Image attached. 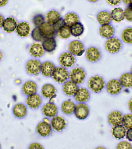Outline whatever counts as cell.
I'll list each match as a JSON object with an SVG mask.
<instances>
[{"instance_id": "8992f818", "label": "cell", "mask_w": 132, "mask_h": 149, "mask_svg": "<svg viewBox=\"0 0 132 149\" xmlns=\"http://www.w3.org/2000/svg\"><path fill=\"white\" fill-rule=\"evenodd\" d=\"M42 63L39 59L34 58L28 61L25 65V69L30 75H39L41 73Z\"/></svg>"}, {"instance_id": "ab89813d", "label": "cell", "mask_w": 132, "mask_h": 149, "mask_svg": "<svg viewBox=\"0 0 132 149\" xmlns=\"http://www.w3.org/2000/svg\"><path fill=\"white\" fill-rule=\"evenodd\" d=\"M122 123L126 129L132 128V114H127L123 116Z\"/></svg>"}, {"instance_id": "f6af8a7d", "label": "cell", "mask_w": 132, "mask_h": 149, "mask_svg": "<svg viewBox=\"0 0 132 149\" xmlns=\"http://www.w3.org/2000/svg\"><path fill=\"white\" fill-rule=\"evenodd\" d=\"M122 0H106L107 3L110 5L116 6L120 4Z\"/></svg>"}, {"instance_id": "6f0895ef", "label": "cell", "mask_w": 132, "mask_h": 149, "mask_svg": "<svg viewBox=\"0 0 132 149\" xmlns=\"http://www.w3.org/2000/svg\"><path fill=\"white\" fill-rule=\"evenodd\" d=\"M128 7H129V8L132 10V3H131V4L129 5Z\"/></svg>"}, {"instance_id": "d590c367", "label": "cell", "mask_w": 132, "mask_h": 149, "mask_svg": "<svg viewBox=\"0 0 132 149\" xmlns=\"http://www.w3.org/2000/svg\"><path fill=\"white\" fill-rule=\"evenodd\" d=\"M72 36L75 37H80L85 31L84 25L81 22H78L71 27Z\"/></svg>"}, {"instance_id": "60d3db41", "label": "cell", "mask_w": 132, "mask_h": 149, "mask_svg": "<svg viewBox=\"0 0 132 149\" xmlns=\"http://www.w3.org/2000/svg\"><path fill=\"white\" fill-rule=\"evenodd\" d=\"M118 149H131L132 148V146L127 141H122L118 144L117 147Z\"/></svg>"}, {"instance_id": "3957f363", "label": "cell", "mask_w": 132, "mask_h": 149, "mask_svg": "<svg viewBox=\"0 0 132 149\" xmlns=\"http://www.w3.org/2000/svg\"><path fill=\"white\" fill-rule=\"evenodd\" d=\"M52 77L56 82L63 84L69 80V71L68 69L61 66H57Z\"/></svg>"}, {"instance_id": "4fadbf2b", "label": "cell", "mask_w": 132, "mask_h": 149, "mask_svg": "<svg viewBox=\"0 0 132 149\" xmlns=\"http://www.w3.org/2000/svg\"><path fill=\"white\" fill-rule=\"evenodd\" d=\"M42 99L39 94H36L27 97L25 102L27 106L31 109H38L42 103Z\"/></svg>"}, {"instance_id": "277c9868", "label": "cell", "mask_w": 132, "mask_h": 149, "mask_svg": "<svg viewBox=\"0 0 132 149\" xmlns=\"http://www.w3.org/2000/svg\"><path fill=\"white\" fill-rule=\"evenodd\" d=\"M58 60L60 66L68 69L74 67L76 63V57L69 51L61 54Z\"/></svg>"}, {"instance_id": "74e56055", "label": "cell", "mask_w": 132, "mask_h": 149, "mask_svg": "<svg viewBox=\"0 0 132 149\" xmlns=\"http://www.w3.org/2000/svg\"><path fill=\"white\" fill-rule=\"evenodd\" d=\"M32 39L36 42H41L43 40L44 37L41 32L40 29L38 27H35L32 29L31 33Z\"/></svg>"}, {"instance_id": "680465c9", "label": "cell", "mask_w": 132, "mask_h": 149, "mask_svg": "<svg viewBox=\"0 0 132 149\" xmlns=\"http://www.w3.org/2000/svg\"><path fill=\"white\" fill-rule=\"evenodd\" d=\"M97 148H98V149H104V148H104V147H98Z\"/></svg>"}, {"instance_id": "7402d4cb", "label": "cell", "mask_w": 132, "mask_h": 149, "mask_svg": "<svg viewBox=\"0 0 132 149\" xmlns=\"http://www.w3.org/2000/svg\"><path fill=\"white\" fill-rule=\"evenodd\" d=\"M18 24L17 20L14 17H9L5 19L2 28L7 33H12L16 31Z\"/></svg>"}, {"instance_id": "ac0fdd59", "label": "cell", "mask_w": 132, "mask_h": 149, "mask_svg": "<svg viewBox=\"0 0 132 149\" xmlns=\"http://www.w3.org/2000/svg\"><path fill=\"white\" fill-rule=\"evenodd\" d=\"M78 88V85L72 80H68L63 84L62 91L65 95L71 97L74 96Z\"/></svg>"}, {"instance_id": "d6986e66", "label": "cell", "mask_w": 132, "mask_h": 149, "mask_svg": "<svg viewBox=\"0 0 132 149\" xmlns=\"http://www.w3.org/2000/svg\"><path fill=\"white\" fill-rule=\"evenodd\" d=\"M31 26L26 22L18 23L16 30L17 35L22 38L28 37L31 34Z\"/></svg>"}, {"instance_id": "5b68a950", "label": "cell", "mask_w": 132, "mask_h": 149, "mask_svg": "<svg viewBox=\"0 0 132 149\" xmlns=\"http://www.w3.org/2000/svg\"><path fill=\"white\" fill-rule=\"evenodd\" d=\"M68 51L75 57H80L85 53L86 50L84 44L80 40H74L68 45Z\"/></svg>"}, {"instance_id": "6125c7cd", "label": "cell", "mask_w": 132, "mask_h": 149, "mask_svg": "<svg viewBox=\"0 0 132 149\" xmlns=\"http://www.w3.org/2000/svg\"><path fill=\"white\" fill-rule=\"evenodd\" d=\"M0 84H1V81H0Z\"/></svg>"}, {"instance_id": "f1b7e54d", "label": "cell", "mask_w": 132, "mask_h": 149, "mask_svg": "<svg viewBox=\"0 0 132 149\" xmlns=\"http://www.w3.org/2000/svg\"><path fill=\"white\" fill-rule=\"evenodd\" d=\"M63 19L65 24L70 27L80 22L79 17L76 13L74 12L67 13Z\"/></svg>"}, {"instance_id": "9c48e42d", "label": "cell", "mask_w": 132, "mask_h": 149, "mask_svg": "<svg viewBox=\"0 0 132 149\" xmlns=\"http://www.w3.org/2000/svg\"><path fill=\"white\" fill-rule=\"evenodd\" d=\"M50 124L53 130L60 132L65 129L67 121L63 116L57 115L51 119Z\"/></svg>"}, {"instance_id": "484cf974", "label": "cell", "mask_w": 132, "mask_h": 149, "mask_svg": "<svg viewBox=\"0 0 132 149\" xmlns=\"http://www.w3.org/2000/svg\"><path fill=\"white\" fill-rule=\"evenodd\" d=\"M41 42L45 52L51 53L56 48L57 42L55 37L45 38Z\"/></svg>"}, {"instance_id": "4316f807", "label": "cell", "mask_w": 132, "mask_h": 149, "mask_svg": "<svg viewBox=\"0 0 132 149\" xmlns=\"http://www.w3.org/2000/svg\"><path fill=\"white\" fill-rule=\"evenodd\" d=\"M57 89L54 85L52 84H45L42 87L41 94L43 97L50 99L54 94H56Z\"/></svg>"}, {"instance_id": "db71d44e", "label": "cell", "mask_w": 132, "mask_h": 149, "mask_svg": "<svg viewBox=\"0 0 132 149\" xmlns=\"http://www.w3.org/2000/svg\"><path fill=\"white\" fill-rule=\"evenodd\" d=\"M15 83L17 84H19L21 82V79H16V80H15Z\"/></svg>"}, {"instance_id": "ba28073f", "label": "cell", "mask_w": 132, "mask_h": 149, "mask_svg": "<svg viewBox=\"0 0 132 149\" xmlns=\"http://www.w3.org/2000/svg\"><path fill=\"white\" fill-rule=\"evenodd\" d=\"M90 111V108L86 103H78L76 105L74 114L76 118L82 120L87 118Z\"/></svg>"}, {"instance_id": "ee69618b", "label": "cell", "mask_w": 132, "mask_h": 149, "mask_svg": "<svg viewBox=\"0 0 132 149\" xmlns=\"http://www.w3.org/2000/svg\"><path fill=\"white\" fill-rule=\"evenodd\" d=\"M65 24L63 19L62 18L60 20H59L58 22H57L55 24H54L53 26H54V29H55V30H56L57 31L59 29H60L61 27L63 26Z\"/></svg>"}, {"instance_id": "836d02e7", "label": "cell", "mask_w": 132, "mask_h": 149, "mask_svg": "<svg viewBox=\"0 0 132 149\" xmlns=\"http://www.w3.org/2000/svg\"><path fill=\"white\" fill-rule=\"evenodd\" d=\"M56 32L57 35L63 39H68L72 36L71 27L65 24L59 29Z\"/></svg>"}, {"instance_id": "44dd1931", "label": "cell", "mask_w": 132, "mask_h": 149, "mask_svg": "<svg viewBox=\"0 0 132 149\" xmlns=\"http://www.w3.org/2000/svg\"><path fill=\"white\" fill-rule=\"evenodd\" d=\"M29 52L30 55L34 58H38L43 56L46 52L41 43L35 42L30 46L29 48Z\"/></svg>"}, {"instance_id": "4dcf8cb0", "label": "cell", "mask_w": 132, "mask_h": 149, "mask_svg": "<svg viewBox=\"0 0 132 149\" xmlns=\"http://www.w3.org/2000/svg\"><path fill=\"white\" fill-rule=\"evenodd\" d=\"M97 19L100 25L110 24L112 21L110 13L106 10L100 12L97 14Z\"/></svg>"}, {"instance_id": "e575fe53", "label": "cell", "mask_w": 132, "mask_h": 149, "mask_svg": "<svg viewBox=\"0 0 132 149\" xmlns=\"http://www.w3.org/2000/svg\"><path fill=\"white\" fill-rule=\"evenodd\" d=\"M120 83L122 87L126 88H131L132 87V74L127 72L123 74L120 77Z\"/></svg>"}, {"instance_id": "f546056e", "label": "cell", "mask_w": 132, "mask_h": 149, "mask_svg": "<svg viewBox=\"0 0 132 149\" xmlns=\"http://www.w3.org/2000/svg\"><path fill=\"white\" fill-rule=\"evenodd\" d=\"M61 18L62 17L60 13L54 9L48 11L45 16L46 22L53 25Z\"/></svg>"}, {"instance_id": "91938a15", "label": "cell", "mask_w": 132, "mask_h": 149, "mask_svg": "<svg viewBox=\"0 0 132 149\" xmlns=\"http://www.w3.org/2000/svg\"><path fill=\"white\" fill-rule=\"evenodd\" d=\"M131 73L132 74V66L131 68Z\"/></svg>"}, {"instance_id": "7bdbcfd3", "label": "cell", "mask_w": 132, "mask_h": 149, "mask_svg": "<svg viewBox=\"0 0 132 149\" xmlns=\"http://www.w3.org/2000/svg\"><path fill=\"white\" fill-rule=\"evenodd\" d=\"M29 148L30 149H43L45 148L44 146L40 143L35 142L31 143L29 146Z\"/></svg>"}, {"instance_id": "7a4b0ae2", "label": "cell", "mask_w": 132, "mask_h": 149, "mask_svg": "<svg viewBox=\"0 0 132 149\" xmlns=\"http://www.w3.org/2000/svg\"><path fill=\"white\" fill-rule=\"evenodd\" d=\"M86 77V72L82 67L76 66L73 68L69 72V80L78 85L84 82Z\"/></svg>"}, {"instance_id": "6da1fadb", "label": "cell", "mask_w": 132, "mask_h": 149, "mask_svg": "<svg viewBox=\"0 0 132 149\" xmlns=\"http://www.w3.org/2000/svg\"><path fill=\"white\" fill-rule=\"evenodd\" d=\"M88 86L90 90L94 93H100L105 86V81L100 76L96 75L91 77L88 82Z\"/></svg>"}, {"instance_id": "52a82bcc", "label": "cell", "mask_w": 132, "mask_h": 149, "mask_svg": "<svg viewBox=\"0 0 132 149\" xmlns=\"http://www.w3.org/2000/svg\"><path fill=\"white\" fill-rule=\"evenodd\" d=\"M105 47L107 52L114 54L118 53L121 49L122 43L119 38L113 37L107 39L105 42Z\"/></svg>"}, {"instance_id": "8d00e7d4", "label": "cell", "mask_w": 132, "mask_h": 149, "mask_svg": "<svg viewBox=\"0 0 132 149\" xmlns=\"http://www.w3.org/2000/svg\"><path fill=\"white\" fill-rule=\"evenodd\" d=\"M122 38L124 42L132 44V27H127L123 31Z\"/></svg>"}, {"instance_id": "c3c4849f", "label": "cell", "mask_w": 132, "mask_h": 149, "mask_svg": "<svg viewBox=\"0 0 132 149\" xmlns=\"http://www.w3.org/2000/svg\"><path fill=\"white\" fill-rule=\"evenodd\" d=\"M9 0H0V7L5 6L8 3Z\"/></svg>"}, {"instance_id": "83f0119b", "label": "cell", "mask_w": 132, "mask_h": 149, "mask_svg": "<svg viewBox=\"0 0 132 149\" xmlns=\"http://www.w3.org/2000/svg\"><path fill=\"white\" fill-rule=\"evenodd\" d=\"M76 105L73 100L70 99L66 100L61 105V111L66 115H71L74 114Z\"/></svg>"}, {"instance_id": "f35d334b", "label": "cell", "mask_w": 132, "mask_h": 149, "mask_svg": "<svg viewBox=\"0 0 132 149\" xmlns=\"http://www.w3.org/2000/svg\"><path fill=\"white\" fill-rule=\"evenodd\" d=\"M32 21L35 26L39 27L46 22L45 16L42 14H37L34 16Z\"/></svg>"}, {"instance_id": "9f6ffc18", "label": "cell", "mask_w": 132, "mask_h": 149, "mask_svg": "<svg viewBox=\"0 0 132 149\" xmlns=\"http://www.w3.org/2000/svg\"><path fill=\"white\" fill-rule=\"evenodd\" d=\"M2 52L0 51V62H1V60H2Z\"/></svg>"}, {"instance_id": "9a60e30c", "label": "cell", "mask_w": 132, "mask_h": 149, "mask_svg": "<svg viewBox=\"0 0 132 149\" xmlns=\"http://www.w3.org/2000/svg\"><path fill=\"white\" fill-rule=\"evenodd\" d=\"M53 130L50 123H46L43 121L39 122L36 127V131L38 134L44 137L50 136Z\"/></svg>"}, {"instance_id": "603a6c76", "label": "cell", "mask_w": 132, "mask_h": 149, "mask_svg": "<svg viewBox=\"0 0 132 149\" xmlns=\"http://www.w3.org/2000/svg\"><path fill=\"white\" fill-rule=\"evenodd\" d=\"M12 113L14 116L17 118H24L27 114V107L23 103L16 104L12 108Z\"/></svg>"}, {"instance_id": "2e32d148", "label": "cell", "mask_w": 132, "mask_h": 149, "mask_svg": "<svg viewBox=\"0 0 132 149\" xmlns=\"http://www.w3.org/2000/svg\"><path fill=\"white\" fill-rule=\"evenodd\" d=\"M56 66L53 62L46 61L42 63L41 73L46 77H51L53 76Z\"/></svg>"}, {"instance_id": "7c38bea8", "label": "cell", "mask_w": 132, "mask_h": 149, "mask_svg": "<svg viewBox=\"0 0 132 149\" xmlns=\"http://www.w3.org/2000/svg\"><path fill=\"white\" fill-rule=\"evenodd\" d=\"M74 97L78 103H86L90 99V92L85 87H80Z\"/></svg>"}, {"instance_id": "816d5d0a", "label": "cell", "mask_w": 132, "mask_h": 149, "mask_svg": "<svg viewBox=\"0 0 132 149\" xmlns=\"http://www.w3.org/2000/svg\"><path fill=\"white\" fill-rule=\"evenodd\" d=\"M129 108L131 112L132 113V98L131 99L128 103Z\"/></svg>"}, {"instance_id": "681fc988", "label": "cell", "mask_w": 132, "mask_h": 149, "mask_svg": "<svg viewBox=\"0 0 132 149\" xmlns=\"http://www.w3.org/2000/svg\"><path fill=\"white\" fill-rule=\"evenodd\" d=\"M56 94H54V95H53V96H52V97H51L50 99H49V102H53V103H54V101H55V99L56 98Z\"/></svg>"}, {"instance_id": "cb8c5ba5", "label": "cell", "mask_w": 132, "mask_h": 149, "mask_svg": "<svg viewBox=\"0 0 132 149\" xmlns=\"http://www.w3.org/2000/svg\"><path fill=\"white\" fill-rule=\"evenodd\" d=\"M123 116L120 111H115L109 114L108 116V121L111 125L114 126L119 125L122 123Z\"/></svg>"}, {"instance_id": "bcb514c9", "label": "cell", "mask_w": 132, "mask_h": 149, "mask_svg": "<svg viewBox=\"0 0 132 149\" xmlns=\"http://www.w3.org/2000/svg\"><path fill=\"white\" fill-rule=\"evenodd\" d=\"M126 136L127 139L132 141V128L127 129L126 131Z\"/></svg>"}, {"instance_id": "f5cc1de1", "label": "cell", "mask_w": 132, "mask_h": 149, "mask_svg": "<svg viewBox=\"0 0 132 149\" xmlns=\"http://www.w3.org/2000/svg\"><path fill=\"white\" fill-rule=\"evenodd\" d=\"M124 3L125 4L129 5L132 3V0H122Z\"/></svg>"}, {"instance_id": "d6a6232c", "label": "cell", "mask_w": 132, "mask_h": 149, "mask_svg": "<svg viewBox=\"0 0 132 149\" xmlns=\"http://www.w3.org/2000/svg\"><path fill=\"white\" fill-rule=\"evenodd\" d=\"M126 128L121 124L113 126L111 130L112 136L118 139L124 138L126 136Z\"/></svg>"}, {"instance_id": "1f68e13d", "label": "cell", "mask_w": 132, "mask_h": 149, "mask_svg": "<svg viewBox=\"0 0 132 149\" xmlns=\"http://www.w3.org/2000/svg\"><path fill=\"white\" fill-rule=\"evenodd\" d=\"M111 18L112 20L116 23L122 22L125 18L124 10L120 8H113L111 13Z\"/></svg>"}, {"instance_id": "94428289", "label": "cell", "mask_w": 132, "mask_h": 149, "mask_svg": "<svg viewBox=\"0 0 132 149\" xmlns=\"http://www.w3.org/2000/svg\"><path fill=\"white\" fill-rule=\"evenodd\" d=\"M1 143H0V149H1Z\"/></svg>"}, {"instance_id": "ffe728a7", "label": "cell", "mask_w": 132, "mask_h": 149, "mask_svg": "<svg viewBox=\"0 0 132 149\" xmlns=\"http://www.w3.org/2000/svg\"><path fill=\"white\" fill-rule=\"evenodd\" d=\"M22 92L27 96L37 93L38 85L33 80H29L25 81L22 87Z\"/></svg>"}, {"instance_id": "e0dca14e", "label": "cell", "mask_w": 132, "mask_h": 149, "mask_svg": "<svg viewBox=\"0 0 132 149\" xmlns=\"http://www.w3.org/2000/svg\"><path fill=\"white\" fill-rule=\"evenodd\" d=\"M41 32L44 38L55 37L57 32L52 24L45 22L39 27Z\"/></svg>"}, {"instance_id": "7dc6e473", "label": "cell", "mask_w": 132, "mask_h": 149, "mask_svg": "<svg viewBox=\"0 0 132 149\" xmlns=\"http://www.w3.org/2000/svg\"><path fill=\"white\" fill-rule=\"evenodd\" d=\"M5 19V18H4V16L0 14V29L2 27Z\"/></svg>"}, {"instance_id": "b9f144b4", "label": "cell", "mask_w": 132, "mask_h": 149, "mask_svg": "<svg viewBox=\"0 0 132 149\" xmlns=\"http://www.w3.org/2000/svg\"><path fill=\"white\" fill-rule=\"evenodd\" d=\"M125 18L129 22H132V10L128 6L124 10Z\"/></svg>"}, {"instance_id": "5bb4252c", "label": "cell", "mask_w": 132, "mask_h": 149, "mask_svg": "<svg viewBox=\"0 0 132 149\" xmlns=\"http://www.w3.org/2000/svg\"><path fill=\"white\" fill-rule=\"evenodd\" d=\"M106 87L108 93L111 95H116L119 94L121 91L122 86L120 80L113 79L108 81Z\"/></svg>"}, {"instance_id": "d4e9b609", "label": "cell", "mask_w": 132, "mask_h": 149, "mask_svg": "<svg viewBox=\"0 0 132 149\" xmlns=\"http://www.w3.org/2000/svg\"><path fill=\"white\" fill-rule=\"evenodd\" d=\"M99 32L101 36L107 39L113 37L115 33V30L112 24H105L100 26Z\"/></svg>"}, {"instance_id": "11a10c76", "label": "cell", "mask_w": 132, "mask_h": 149, "mask_svg": "<svg viewBox=\"0 0 132 149\" xmlns=\"http://www.w3.org/2000/svg\"><path fill=\"white\" fill-rule=\"evenodd\" d=\"M87 1L90 2H92V3H95V2H97L98 0H87Z\"/></svg>"}, {"instance_id": "f907efd6", "label": "cell", "mask_w": 132, "mask_h": 149, "mask_svg": "<svg viewBox=\"0 0 132 149\" xmlns=\"http://www.w3.org/2000/svg\"><path fill=\"white\" fill-rule=\"evenodd\" d=\"M51 118H50L46 116H45V117L43 118V121H44V122H46L47 123H51Z\"/></svg>"}, {"instance_id": "30bf717a", "label": "cell", "mask_w": 132, "mask_h": 149, "mask_svg": "<svg viewBox=\"0 0 132 149\" xmlns=\"http://www.w3.org/2000/svg\"><path fill=\"white\" fill-rule=\"evenodd\" d=\"M41 111L45 116L51 119L58 115V109L56 105L53 102H50L44 105Z\"/></svg>"}, {"instance_id": "8fae6325", "label": "cell", "mask_w": 132, "mask_h": 149, "mask_svg": "<svg viewBox=\"0 0 132 149\" xmlns=\"http://www.w3.org/2000/svg\"><path fill=\"white\" fill-rule=\"evenodd\" d=\"M85 55L87 60L93 63L98 61L101 57L99 49L94 46L90 47L86 50Z\"/></svg>"}]
</instances>
